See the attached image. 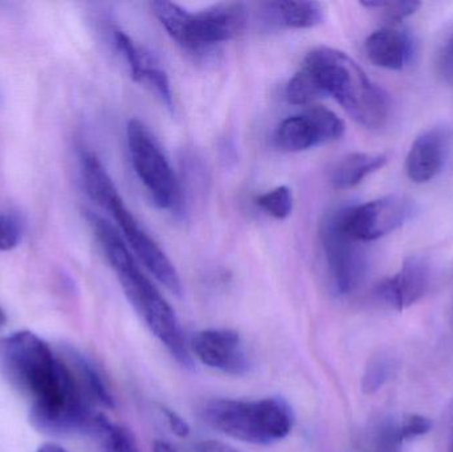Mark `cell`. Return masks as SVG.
<instances>
[{
    "label": "cell",
    "instance_id": "cell-30",
    "mask_svg": "<svg viewBox=\"0 0 453 452\" xmlns=\"http://www.w3.org/2000/svg\"><path fill=\"white\" fill-rule=\"evenodd\" d=\"M36 452H69L61 446L55 445V443H45V445L40 446Z\"/></svg>",
    "mask_w": 453,
    "mask_h": 452
},
{
    "label": "cell",
    "instance_id": "cell-29",
    "mask_svg": "<svg viewBox=\"0 0 453 452\" xmlns=\"http://www.w3.org/2000/svg\"><path fill=\"white\" fill-rule=\"evenodd\" d=\"M153 452H180L177 448H173L170 443L165 442V441H156L153 443Z\"/></svg>",
    "mask_w": 453,
    "mask_h": 452
},
{
    "label": "cell",
    "instance_id": "cell-16",
    "mask_svg": "<svg viewBox=\"0 0 453 452\" xmlns=\"http://www.w3.org/2000/svg\"><path fill=\"white\" fill-rule=\"evenodd\" d=\"M388 162L386 154H348L330 170V183L338 190H349L364 182L372 172L385 167Z\"/></svg>",
    "mask_w": 453,
    "mask_h": 452
},
{
    "label": "cell",
    "instance_id": "cell-28",
    "mask_svg": "<svg viewBox=\"0 0 453 452\" xmlns=\"http://www.w3.org/2000/svg\"><path fill=\"white\" fill-rule=\"evenodd\" d=\"M194 452H242L228 443L220 441L206 440L194 445Z\"/></svg>",
    "mask_w": 453,
    "mask_h": 452
},
{
    "label": "cell",
    "instance_id": "cell-4",
    "mask_svg": "<svg viewBox=\"0 0 453 452\" xmlns=\"http://www.w3.org/2000/svg\"><path fill=\"white\" fill-rule=\"evenodd\" d=\"M207 424L226 437L250 445L268 446L292 433L295 414L280 397L263 400H211L204 405Z\"/></svg>",
    "mask_w": 453,
    "mask_h": 452
},
{
    "label": "cell",
    "instance_id": "cell-1",
    "mask_svg": "<svg viewBox=\"0 0 453 452\" xmlns=\"http://www.w3.org/2000/svg\"><path fill=\"white\" fill-rule=\"evenodd\" d=\"M0 356L11 382L29 400V418L47 434L87 432L97 435L103 414L72 371L50 345L32 332H16L0 342Z\"/></svg>",
    "mask_w": 453,
    "mask_h": 452
},
{
    "label": "cell",
    "instance_id": "cell-32",
    "mask_svg": "<svg viewBox=\"0 0 453 452\" xmlns=\"http://www.w3.org/2000/svg\"><path fill=\"white\" fill-rule=\"evenodd\" d=\"M449 452H453V441H452L451 451H449Z\"/></svg>",
    "mask_w": 453,
    "mask_h": 452
},
{
    "label": "cell",
    "instance_id": "cell-15",
    "mask_svg": "<svg viewBox=\"0 0 453 452\" xmlns=\"http://www.w3.org/2000/svg\"><path fill=\"white\" fill-rule=\"evenodd\" d=\"M264 18L271 26L290 29H309L325 20L324 5L317 2H271L264 4Z\"/></svg>",
    "mask_w": 453,
    "mask_h": 452
},
{
    "label": "cell",
    "instance_id": "cell-24",
    "mask_svg": "<svg viewBox=\"0 0 453 452\" xmlns=\"http://www.w3.org/2000/svg\"><path fill=\"white\" fill-rule=\"evenodd\" d=\"M431 429H433L431 419L419 416V414H412V416L406 417L401 426L396 429V438H398L399 443L417 440V438L428 434Z\"/></svg>",
    "mask_w": 453,
    "mask_h": 452
},
{
    "label": "cell",
    "instance_id": "cell-17",
    "mask_svg": "<svg viewBox=\"0 0 453 452\" xmlns=\"http://www.w3.org/2000/svg\"><path fill=\"white\" fill-rule=\"evenodd\" d=\"M68 356L80 381L84 385L85 390L92 398L93 402L98 403L104 408L113 409L116 406L113 395L97 368L84 356L74 352V350H71Z\"/></svg>",
    "mask_w": 453,
    "mask_h": 452
},
{
    "label": "cell",
    "instance_id": "cell-7",
    "mask_svg": "<svg viewBox=\"0 0 453 452\" xmlns=\"http://www.w3.org/2000/svg\"><path fill=\"white\" fill-rule=\"evenodd\" d=\"M415 203L399 194L337 210L341 227L361 243L378 241L403 227L415 214Z\"/></svg>",
    "mask_w": 453,
    "mask_h": 452
},
{
    "label": "cell",
    "instance_id": "cell-3",
    "mask_svg": "<svg viewBox=\"0 0 453 452\" xmlns=\"http://www.w3.org/2000/svg\"><path fill=\"white\" fill-rule=\"evenodd\" d=\"M301 66L313 77L321 96L334 98L359 125L372 130L385 126L390 97L350 56L335 48L319 47L306 55Z\"/></svg>",
    "mask_w": 453,
    "mask_h": 452
},
{
    "label": "cell",
    "instance_id": "cell-27",
    "mask_svg": "<svg viewBox=\"0 0 453 452\" xmlns=\"http://www.w3.org/2000/svg\"><path fill=\"white\" fill-rule=\"evenodd\" d=\"M398 445L395 427L391 426L383 429L380 442H378V452H396Z\"/></svg>",
    "mask_w": 453,
    "mask_h": 452
},
{
    "label": "cell",
    "instance_id": "cell-21",
    "mask_svg": "<svg viewBox=\"0 0 453 452\" xmlns=\"http://www.w3.org/2000/svg\"><path fill=\"white\" fill-rule=\"evenodd\" d=\"M256 203L274 219H287L293 211L292 190L287 186H279L257 196Z\"/></svg>",
    "mask_w": 453,
    "mask_h": 452
},
{
    "label": "cell",
    "instance_id": "cell-14",
    "mask_svg": "<svg viewBox=\"0 0 453 452\" xmlns=\"http://www.w3.org/2000/svg\"><path fill=\"white\" fill-rule=\"evenodd\" d=\"M365 50L374 65L402 71L414 60L417 42L407 29L385 27L367 37Z\"/></svg>",
    "mask_w": 453,
    "mask_h": 452
},
{
    "label": "cell",
    "instance_id": "cell-2",
    "mask_svg": "<svg viewBox=\"0 0 453 452\" xmlns=\"http://www.w3.org/2000/svg\"><path fill=\"white\" fill-rule=\"evenodd\" d=\"M88 222L119 278L129 302L140 313L151 333L169 350L170 355L185 368L193 366L185 333L172 305L142 272L119 231L95 212H88Z\"/></svg>",
    "mask_w": 453,
    "mask_h": 452
},
{
    "label": "cell",
    "instance_id": "cell-5",
    "mask_svg": "<svg viewBox=\"0 0 453 452\" xmlns=\"http://www.w3.org/2000/svg\"><path fill=\"white\" fill-rule=\"evenodd\" d=\"M151 10L169 36L188 52L201 53L239 36L248 23V11L240 3H220L190 12L177 3H151Z\"/></svg>",
    "mask_w": 453,
    "mask_h": 452
},
{
    "label": "cell",
    "instance_id": "cell-22",
    "mask_svg": "<svg viewBox=\"0 0 453 452\" xmlns=\"http://www.w3.org/2000/svg\"><path fill=\"white\" fill-rule=\"evenodd\" d=\"M362 5L382 13L383 18L390 23H399V21L414 15L420 8V3L415 2V0H398V2L369 0V2H362Z\"/></svg>",
    "mask_w": 453,
    "mask_h": 452
},
{
    "label": "cell",
    "instance_id": "cell-6",
    "mask_svg": "<svg viewBox=\"0 0 453 452\" xmlns=\"http://www.w3.org/2000/svg\"><path fill=\"white\" fill-rule=\"evenodd\" d=\"M127 148L134 172L162 210H178L182 204L180 180L161 145L140 119H130L127 127Z\"/></svg>",
    "mask_w": 453,
    "mask_h": 452
},
{
    "label": "cell",
    "instance_id": "cell-8",
    "mask_svg": "<svg viewBox=\"0 0 453 452\" xmlns=\"http://www.w3.org/2000/svg\"><path fill=\"white\" fill-rule=\"evenodd\" d=\"M101 207L108 210L116 220L117 226L122 231V238L129 244L135 257L143 263L149 272L169 289L172 294L182 295V283L180 273L173 264L172 260L165 254L164 249L146 233L145 228L135 219L134 215L127 209L122 201L117 188H114L100 203Z\"/></svg>",
    "mask_w": 453,
    "mask_h": 452
},
{
    "label": "cell",
    "instance_id": "cell-20",
    "mask_svg": "<svg viewBox=\"0 0 453 452\" xmlns=\"http://www.w3.org/2000/svg\"><path fill=\"white\" fill-rule=\"evenodd\" d=\"M285 96L293 105H309L317 98L322 97L313 77L303 66L288 82Z\"/></svg>",
    "mask_w": 453,
    "mask_h": 452
},
{
    "label": "cell",
    "instance_id": "cell-26",
    "mask_svg": "<svg viewBox=\"0 0 453 452\" xmlns=\"http://www.w3.org/2000/svg\"><path fill=\"white\" fill-rule=\"evenodd\" d=\"M161 411L164 413L165 418H166L173 434L180 438H188V435H190V426H188V422H186L177 411L166 408V406H162Z\"/></svg>",
    "mask_w": 453,
    "mask_h": 452
},
{
    "label": "cell",
    "instance_id": "cell-25",
    "mask_svg": "<svg viewBox=\"0 0 453 452\" xmlns=\"http://www.w3.org/2000/svg\"><path fill=\"white\" fill-rule=\"evenodd\" d=\"M21 238L20 225L11 215L0 214V251H11L18 247Z\"/></svg>",
    "mask_w": 453,
    "mask_h": 452
},
{
    "label": "cell",
    "instance_id": "cell-19",
    "mask_svg": "<svg viewBox=\"0 0 453 452\" xmlns=\"http://www.w3.org/2000/svg\"><path fill=\"white\" fill-rule=\"evenodd\" d=\"M395 371V364L393 358L388 356H375L367 364L362 377V392L365 395H374L378 390L382 389Z\"/></svg>",
    "mask_w": 453,
    "mask_h": 452
},
{
    "label": "cell",
    "instance_id": "cell-13",
    "mask_svg": "<svg viewBox=\"0 0 453 452\" xmlns=\"http://www.w3.org/2000/svg\"><path fill=\"white\" fill-rule=\"evenodd\" d=\"M451 132L446 126L430 127L410 148L406 172L414 183H427L438 177L449 157Z\"/></svg>",
    "mask_w": 453,
    "mask_h": 452
},
{
    "label": "cell",
    "instance_id": "cell-10",
    "mask_svg": "<svg viewBox=\"0 0 453 452\" xmlns=\"http://www.w3.org/2000/svg\"><path fill=\"white\" fill-rule=\"evenodd\" d=\"M345 133L342 119L324 106L288 117L274 130L273 142L280 150L300 153L340 140Z\"/></svg>",
    "mask_w": 453,
    "mask_h": 452
},
{
    "label": "cell",
    "instance_id": "cell-9",
    "mask_svg": "<svg viewBox=\"0 0 453 452\" xmlns=\"http://www.w3.org/2000/svg\"><path fill=\"white\" fill-rule=\"evenodd\" d=\"M321 241L335 291L343 296L350 295L367 272L369 262L364 243L354 241L343 231L337 210L322 223Z\"/></svg>",
    "mask_w": 453,
    "mask_h": 452
},
{
    "label": "cell",
    "instance_id": "cell-23",
    "mask_svg": "<svg viewBox=\"0 0 453 452\" xmlns=\"http://www.w3.org/2000/svg\"><path fill=\"white\" fill-rule=\"evenodd\" d=\"M435 68L441 81L453 85V26L444 34L443 42L439 45Z\"/></svg>",
    "mask_w": 453,
    "mask_h": 452
},
{
    "label": "cell",
    "instance_id": "cell-12",
    "mask_svg": "<svg viewBox=\"0 0 453 452\" xmlns=\"http://www.w3.org/2000/svg\"><path fill=\"white\" fill-rule=\"evenodd\" d=\"M431 267L422 257L404 260L398 272L377 287V296L394 310L402 312L419 302L430 288Z\"/></svg>",
    "mask_w": 453,
    "mask_h": 452
},
{
    "label": "cell",
    "instance_id": "cell-11",
    "mask_svg": "<svg viewBox=\"0 0 453 452\" xmlns=\"http://www.w3.org/2000/svg\"><path fill=\"white\" fill-rule=\"evenodd\" d=\"M191 352L203 365L229 376H245L250 361L244 341L234 329H204L191 340Z\"/></svg>",
    "mask_w": 453,
    "mask_h": 452
},
{
    "label": "cell",
    "instance_id": "cell-18",
    "mask_svg": "<svg viewBox=\"0 0 453 452\" xmlns=\"http://www.w3.org/2000/svg\"><path fill=\"white\" fill-rule=\"evenodd\" d=\"M113 37L117 50L121 53L122 57H124L127 66H129L130 76H132L135 82H140L141 84L146 72L158 63H157L154 56L150 55V52L135 44L134 40L129 34H125L124 31L116 29Z\"/></svg>",
    "mask_w": 453,
    "mask_h": 452
},
{
    "label": "cell",
    "instance_id": "cell-31",
    "mask_svg": "<svg viewBox=\"0 0 453 452\" xmlns=\"http://www.w3.org/2000/svg\"><path fill=\"white\" fill-rule=\"evenodd\" d=\"M4 323V315H3L2 310H0V326Z\"/></svg>",
    "mask_w": 453,
    "mask_h": 452
}]
</instances>
